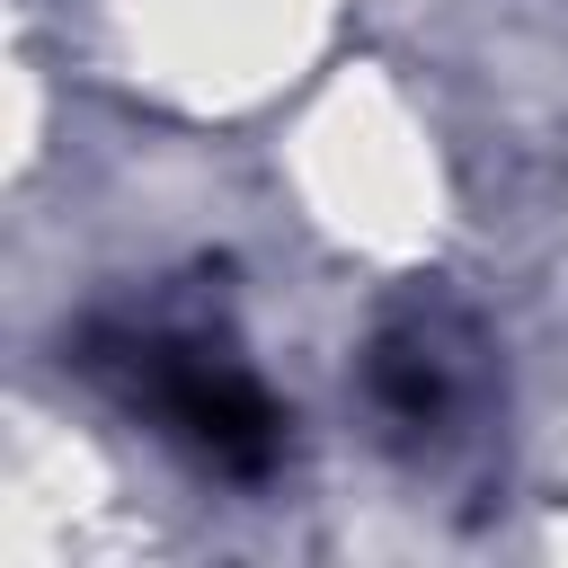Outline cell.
Listing matches in <instances>:
<instances>
[{
	"mask_svg": "<svg viewBox=\"0 0 568 568\" xmlns=\"http://www.w3.org/2000/svg\"><path fill=\"white\" fill-rule=\"evenodd\" d=\"M364 382H373V399H382L390 426L426 435V426H444V417L470 399V382H479V346H470V328H462L453 311H426V302H417V311L382 320Z\"/></svg>",
	"mask_w": 568,
	"mask_h": 568,
	"instance_id": "1",
	"label": "cell"
}]
</instances>
